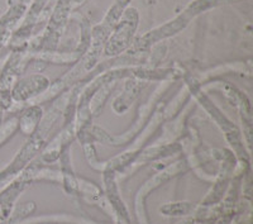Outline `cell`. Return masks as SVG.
I'll list each match as a JSON object with an SVG mask.
<instances>
[{"label":"cell","instance_id":"1","mask_svg":"<svg viewBox=\"0 0 253 224\" xmlns=\"http://www.w3.org/2000/svg\"><path fill=\"white\" fill-rule=\"evenodd\" d=\"M237 1H241V0H194L180 14L176 15L173 19L169 20L167 23L162 24V26L152 29V31L147 32L146 35L139 37L130 46V52H133V53H135V52H146L153 45L158 44L160 41L166 40V38L172 37V36L180 33L199 14L207 12L209 9L215 8V6L237 3Z\"/></svg>","mask_w":253,"mask_h":224},{"label":"cell","instance_id":"2","mask_svg":"<svg viewBox=\"0 0 253 224\" xmlns=\"http://www.w3.org/2000/svg\"><path fill=\"white\" fill-rule=\"evenodd\" d=\"M186 87L190 94L193 95L194 98L202 104V106L207 110L208 114L214 119V122L218 124L219 128L224 132L225 139L230 144V147L233 148L234 156L238 158V161L250 162V153L246 151L245 143H243V137H242L238 128L210 101V99L203 91V88L200 87V84L194 81L193 78L187 79Z\"/></svg>","mask_w":253,"mask_h":224},{"label":"cell","instance_id":"3","mask_svg":"<svg viewBox=\"0 0 253 224\" xmlns=\"http://www.w3.org/2000/svg\"><path fill=\"white\" fill-rule=\"evenodd\" d=\"M129 1L130 0H114V4L110 6L109 12L107 13L103 22L98 26H95L92 31L90 32L89 48L84 56V61L89 66L94 67L95 63L98 62V58L100 57L101 51L104 49V45L107 42L108 37L112 33L113 28L117 24L121 15L128 8Z\"/></svg>","mask_w":253,"mask_h":224},{"label":"cell","instance_id":"4","mask_svg":"<svg viewBox=\"0 0 253 224\" xmlns=\"http://www.w3.org/2000/svg\"><path fill=\"white\" fill-rule=\"evenodd\" d=\"M81 3L83 0H58L51 15L48 26L44 29V33L37 42L32 44V49L36 52L42 51L43 53L55 51L62 31L67 23L70 12Z\"/></svg>","mask_w":253,"mask_h":224},{"label":"cell","instance_id":"5","mask_svg":"<svg viewBox=\"0 0 253 224\" xmlns=\"http://www.w3.org/2000/svg\"><path fill=\"white\" fill-rule=\"evenodd\" d=\"M139 14L135 8H126L113 28L107 42L104 45L105 55L110 57L121 55L132 46L133 36L138 28Z\"/></svg>","mask_w":253,"mask_h":224},{"label":"cell","instance_id":"6","mask_svg":"<svg viewBox=\"0 0 253 224\" xmlns=\"http://www.w3.org/2000/svg\"><path fill=\"white\" fill-rule=\"evenodd\" d=\"M187 170H189V165H187L186 160H180V161L175 162L171 166L166 167L165 170L157 173L153 178H151L147 182H144V185H142L134 199L135 217L138 219L139 224H150L146 212V200L150 196V194L153 193L160 186H162L165 182L175 178V176L186 173Z\"/></svg>","mask_w":253,"mask_h":224},{"label":"cell","instance_id":"7","mask_svg":"<svg viewBox=\"0 0 253 224\" xmlns=\"http://www.w3.org/2000/svg\"><path fill=\"white\" fill-rule=\"evenodd\" d=\"M115 176H117V173L110 171V170L103 173L104 190H105L104 195L105 196H103L99 203L100 201L104 203L101 204V208L112 217L115 224H130L129 214H128L124 201L121 198Z\"/></svg>","mask_w":253,"mask_h":224},{"label":"cell","instance_id":"8","mask_svg":"<svg viewBox=\"0 0 253 224\" xmlns=\"http://www.w3.org/2000/svg\"><path fill=\"white\" fill-rule=\"evenodd\" d=\"M220 158L221 161L219 173L214 178L213 187L208 193V195L205 196L204 200L202 201V205L218 204L219 201L224 198L225 194H227L230 181H232V178H233L234 169H236L237 157L233 155V152L224 149V151H221Z\"/></svg>","mask_w":253,"mask_h":224},{"label":"cell","instance_id":"9","mask_svg":"<svg viewBox=\"0 0 253 224\" xmlns=\"http://www.w3.org/2000/svg\"><path fill=\"white\" fill-rule=\"evenodd\" d=\"M49 87V80L42 74H33L23 80L17 81L12 89V100L24 103L37 98Z\"/></svg>","mask_w":253,"mask_h":224},{"label":"cell","instance_id":"10","mask_svg":"<svg viewBox=\"0 0 253 224\" xmlns=\"http://www.w3.org/2000/svg\"><path fill=\"white\" fill-rule=\"evenodd\" d=\"M78 135L76 133V126L75 121L70 122L66 124V127L63 128L62 132L58 133L51 142L46 146L43 149V152L41 155V160L44 164H52V162L57 161L60 156L66 148H69L71 142L74 141V138Z\"/></svg>","mask_w":253,"mask_h":224},{"label":"cell","instance_id":"11","mask_svg":"<svg viewBox=\"0 0 253 224\" xmlns=\"http://www.w3.org/2000/svg\"><path fill=\"white\" fill-rule=\"evenodd\" d=\"M48 0H35L33 4L29 8L28 13H27L26 18H24L23 24L20 26V28L17 32H14L10 36V42H12V48L19 49L20 48V41H24L27 37H29L32 33V29L35 27L36 22H37L38 17L41 15L44 6L47 5Z\"/></svg>","mask_w":253,"mask_h":224},{"label":"cell","instance_id":"12","mask_svg":"<svg viewBox=\"0 0 253 224\" xmlns=\"http://www.w3.org/2000/svg\"><path fill=\"white\" fill-rule=\"evenodd\" d=\"M27 185L28 182L22 181L17 176L5 189L0 191V222L8 221L10 214L13 213L15 201L19 198L20 194L23 193Z\"/></svg>","mask_w":253,"mask_h":224},{"label":"cell","instance_id":"13","mask_svg":"<svg viewBox=\"0 0 253 224\" xmlns=\"http://www.w3.org/2000/svg\"><path fill=\"white\" fill-rule=\"evenodd\" d=\"M143 89V84L138 79L130 78L126 81V87H124V91L122 95H119L118 98L114 100L113 104V109L117 114H123L126 109H129V106L132 105L135 98L138 96L139 91Z\"/></svg>","mask_w":253,"mask_h":224},{"label":"cell","instance_id":"14","mask_svg":"<svg viewBox=\"0 0 253 224\" xmlns=\"http://www.w3.org/2000/svg\"><path fill=\"white\" fill-rule=\"evenodd\" d=\"M53 224V223H67V224H101L98 222H94L91 219L84 218V217L71 216V214H53V216H43V217H33V218H27L19 224Z\"/></svg>","mask_w":253,"mask_h":224},{"label":"cell","instance_id":"15","mask_svg":"<svg viewBox=\"0 0 253 224\" xmlns=\"http://www.w3.org/2000/svg\"><path fill=\"white\" fill-rule=\"evenodd\" d=\"M43 117V110L40 105H32L28 109L24 110L23 114L20 115L19 121V130L27 135H31L37 130L38 124L42 121Z\"/></svg>","mask_w":253,"mask_h":224},{"label":"cell","instance_id":"16","mask_svg":"<svg viewBox=\"0 0 253 224\" xmlns=\"http://www.w3.org/2000/svg\"><path fill=\"white\" fill-rule=\"evenodd\" d=\"M27 12V6L24 5H10L8 12L0 17V33L3 32H10L14 24L20 18L23 17Z\"/></svg>","mask_w":253,"mask_h":224},{"label":"cell","instance_id":"17","mask_svg":"<svg viewBox=\"0 0 253 224\" xmlns=\"http://www.w3.org/2000/svg\"><path fill=\"white\" fill-rule=\"evenodd\" d=\"M198 208L194 203H186V201H177V203H167L160 208L162 214L169 217H181L194 214Z\"/></svg>","mask_w":253,"mask_h":224},{"label":"cell","instance_id":"18","mask_svg":"<svg viewBox=\"0 0 253 224\" xmlns=\"http://www.w3.org/2000/svg\"><path fill=\"white\" fill-rule=\"evenodd\" d=\"M18 128H19V121L17 117H13L0 127V146H3L14 134Z\"/></svg>","mask_w":253,"mask_h":224},{"label":"cell","instance_id":"19","mask_svg":"<svg viewBox=\"0 0 253 224\" xmlns=\"http://www.w3.org/2000/svg\"><path fill=\"white\" fill-rule=\"evenodd\" d=\"M12 36V32H3V33H0V48L6 44V41L10 38Z\"/></svg>","mask_w":253,"mask_h":224},{"label":"cell","instance_id":"20","mask_svg":"<svg viewBox=\"0 0 253 224\" xmlns=\"http://www.w3.org/2000/svg\"><path fill=\"white\" fill-rule=\"evenodd\" d=\"M29 1H31V0H8V5L10 6V5H18V4H19V5L28 6Z\"/></svg>","mask_w":253,"mask_h":224},{"label":"cell","instance_id":"21","mask_svg":"<svg viewBox=\"0 0 253 224\" xmlns=\"http://www.w3.org/2000/svg\"><path fill=\"white\" fill-rule=\"evenodd\" d=\"M4 110H5V106L3 105V104L0 103V122H1V119H3V113Z\"/></svg>","mask_w":253,"mask_h":224}]
</instances>
